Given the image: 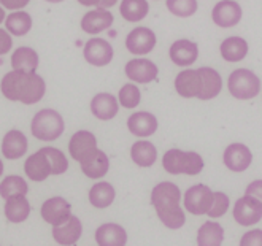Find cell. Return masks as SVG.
Masks as SVG:
<instances>
[{"mask_svg": "<svg viewBox=\"0 0 262 246\" xmlns=\"http://www.w3.org/2000/svg\"><path fill=\"white\" fill-rule=\"evenodd\" d=\"M83 56L88 64L94 67H105L113 60L115 51H113V46L108 41L96 37L86 41Z\"/></svg>", "mask_w": 262, "mask_h": 246, "instance_id": "obj_9", "label": "cell"}, {"mask_svg": "<svg viewBox=\"0 0 262 246\" xmlns=\"http://www.w3.org/2000/svg\"><path fill=\"white\" fill-rule=\"evenodd\" d=\"M102 0H78V4L83 5V7H97L100 5Z\"/></svg>", "mask_w": 262, "mask_h": 246, "instance_id": "obj_43", "label": "cell"}, {"mask_svg": "<svg viewBox=\"0 0 262 246\" xmlns=\"http://www.w3.org/2000/svg\"><path fill=\"white\" fill-rule=\"evenodd\" d=\"M7 16H5V10L2 8V5H0V24H2V21H5Z\"/></svg>", "mask_w": 262, "mask_h": 246, "instance_id": "obj_45", "label": "cell"}, {"mask_svg": "<svg viewBox=\"0 0 262 246\" xmlns=\"http://www.w3.org/2000/svg\"><path fill=\"white\" fill-rule=\"evenodd\" d=\"M96 241L99 246H126L127 234L119 224H102L96 230Z\"/></svg>", "mask_w": 262, "mask_h": 246, "instance_id": "obj_22", "label": "cell"}, {"mask_svg": "<svg viewBox=\"0 0 262 246\" xmlns=\"http://www.w3.org/2000/svg\"><path fill=\"white\" fill-rule=\"evenodd\" d=\"M116 4H118V0H102L100 5H99V8H105V10H108V8H112V7H115Z\"/></svg>", "mask_w": 262, "mask_h": 246, "instance_id": "obj_44", "label": "cell"}, {"mask_svg": "<svg viewBox=\"0 0 262 246\" xmlns=\"http://www.w3.org/2000/svg\"><path fill=\"white\" fill-rule=\"evenodd\" d=\"M118 100H119V105H122L124 108L132 110V108H135V106H138V103H140L142 92L137 87L135 83H127L119 89Z\"/></svg>", "mask_w": 262, "mask_h": 246, "instance_id": "obj_36", "label": "cell"}, {"mask_svg": "<svg viewBox=\"0 0 262 246\" xmlns=\"http://www.w3.org/2000/svg\"><path fill=\"white\" fill-rule=\"evenodd\" d=\"M72 216V205L62 197H51L41 205V218L53 227L64 224Z\"/></svg>", "mask_w": 262, "mask_h": 246, "instance_id": "obj_13", "label": "cell"}, {"mask_svg": "<svg viewBox=\"0 0 262 246\" xmlns=\"http://www.w3.org/2000/svg\"><path fill=\"white\" fill-rule=\"evenodd\" d=\"M121 16L129 23H138L148 16L149 4L148 0H122L119 5Z\"/></svg>", "mask_w": 262, "mask_h": 246, "instance_id": "obj_31", "label": "cell"}, {"mask_svg": "<svg viewBox=\"0 0 262 246\" xmlns=\"http://www.w3.org/2000/svg\"><path fill=\"white\" fill-rule=\"evenodd\" d=\"M97 149H99L97 148V138L89 130L75 132L70 138V142H69V152H70L72 159H75L80 164L84 159H88L91 154H94Z\"/></svg>", "mask_w": 262, "mask_h": 246, "instance_id": "obj_12", "label": "cell"}, {"mask_svg": "<svg viewBox=\"0 0 262 246\" xmlns=\"http://www.w3.org/2000/svg\"><path fill=\"white\" fill-rule=\"evenodd\" d=\"M0 91L11 102L34 105L43 99L46 92V84L45 80L37 73L11 70L0 81Z\"/></svg>", "mask_w": 262, "mask_h": 246, "instance_id": "obj_1", "label": "cell"}, {"mask_svg": "<svg viewBox=\"0 0 262 246\" xmlns=\"http://www.w3.org/2000/svg\"><path fill=\"white\" fill-rule=\"evenodd\" d=\"M29 2H30V0H0V5H4L8 10H21Z\"/></svg>", "mask_w": 262, "mask_h": 246, "instance_id": "obj_42", "label": "cell"}, {"mask_svg": "<svg viewBox=\"0 0 262 246\" xmlns=\"http://www.w3.org/2000/svg\"><path fill=\"white\" fill-rule=\"evenodd\" d=\"M130 158L138 167H151L158 161V149L148 140H138L130 148Z\"/></svg>", "mask_w": 262, "mask_h": 246, "instance_id": "obj_28", "label": "cell"}, {"mask_svg": "<svg viewBox=\"0 0 262 246\" xmlns=\"http://www.w3.org/2000/svg\"><path fill=\"white\" fill-rule=\"evenodd\" d=\"M2 173H4V164L0 161V176H2Z\"/></svg>", "mask_w": 262, "mask_h": 246, "instance_id": "obj_47", "label": "cell"}, {"mask_svg": "<svg viewBox=\"0 0 262 246\" xmlns=\"http://www.w3.org/2000/svg\"><path fill=\"white\" fill-rule=\"evenodd\" d=\"M46 2H50V4H60V2H64V0H46Z\"/></svg>", "mask_w": 262, "mask_h": 246, "instance_id": "obj_46", "label": "cell"}, {"mask_svg": "<svg viewBox=\"0 0 262 246\" xmlns=\"http://www.w3.org/2000/svg\"><path fill=\"white\" fill-rule=\"evenodd\" d=\"M158 127H159L158 118L149 111H135L127 119L129 132L140 138L151 137L152 133H156Z\"/></svg>", "mask_w": 262, "mask_h": 246, "instance_id": "obj_19", "label": "cell"}, {"mask_svg": "<svg viewBox=\"0 0 262 246\" xmlns=\"http://www.w3.org/2000/svg\"><path fill=\"white\" fill-rule=\"evenodd\" d=\"M13 46V40L11 35L8 34V30H2L0 29V56L7 54Z\"/></svg>", "mask_w": 262, "mask_h": 246, "instance_id": "obj_41", "label": "cell"}, {"mask_svg": "<svg viewBox=\"0 0 262 246\" xmlns=\"http://www.w3.org/2000/svg\"><path fill=\"white\" fill-rule=\"evenodd\" d=\"M24 172L27 178L34 181H45L50 175H53V167L50 162V158L46 154L45 148L34 152L32 156H29L24 164Z\"/></svg>", "mask_w": 262, "mask_h": 246, "instance_id": "obj_17", "label": "cell"}, {"mask_svg": "<svg viewBox=\"0 0 262 246\" xmlns=\"http://www.w3.org/2000/svg\"><path fill=\"white\" fill-rule=\"evenodd\" d=\"M40 62V57L34 48L29 46H19L14 50L11 56V67L13 70L24 72V73H35Z\"/></svg>", "mask_w": 262, "mask_h": 246, "instance_id": "obj_26", "label": "cell"}, {"mask_svg": "<svg viewBox=\"0 0 262 246\" xmlns=\"http://www.w3.org/2000/svg\"><path fill=\"white\" fill-rule=\"evenodd\" d=\"M199 73L202 76V91L197 99L200 100H211L214 97L220 96V92L223 89V78L220 72L210 67H200Z\"/></svg>", "mask_w": 262, "mask_h": 246, "instance_id": "obj_23", "label": "cell"}, {"mask_svg": "<svg viewBox=\"0 0 262 246\" xmlns=\"http://www.w3.org/2000/svg\"><path fill=\"white\" fill-rule=\"evenodd\" d=\"M243 16L242 7L235 0H221L211 10V19L221 29L235 27Z\"/></svg>", "mask_w": 262, "mask_h": 246, "instance_id": "obj_11", "label": "cell"}, {"mask_svg": "<svg viewBox=\"0 0 262 246\" xmlns=\"http://www.w3.org/2000/svg\"><path fill=\"white\" fill-rule=\"evenodd\" d=\"M80 165H81V172L88 178H91V180H99V178H103L106 173H108L110 159H108V156H106L102 149H97L94 154H91Z\"/></svg>", "mask_w": 262, "mask_h": 246, "instance_id": "obj_25", "label": "cell"}, {"mask_svg": "<svg viewBox=\"0 0 262 246\" xmlns=\"http://www.w3.org/2000/svg\"><path fill=\"white\" fill-rule=\"evenodd\" d=\"M66 124L64 119L56 110L51 108H45L40 110L34 119L32 124H30V130L32 135L41 142H54L64 133Z\"/></svg>", "mask_w": 262, "mask_h": 246, "instance_id": "obj_4", "label": "cell"}, {"mask_svg": "<svg viewBox=\"0 0 262 246\" xmlns=\"http://www.w3.org/2000/svg\"><path fill=\"white\" fill-rule=\"evenodd\" d=\"M224 241V229L218 222H205L197 232V246H221Z\"/></svg>", "mask_w": 262, "mask_h": 246, "instance_id": "obj_29", "label": "cell"}, {"mask_svg": "<svg viewBox=\"0 0 262 246\" xmlns=\"http://www.w3.org/2000/svg\"><path fill=\"white\" fill-rule=\"evenodd\" d=\"M167 10L177 18H191L197 11V0H167Z\"/></svg>", "mask_w": 262, "mask_h": 246, "instance_id": "obj_35", "label": "cell"}, {"mask_svg": "<svg viewBox=\"0 0 262 246\" xmlns=\"http://www.w3.org/2000/svg\"><path fill=\"white\" fill-rule=\"evenodd\" d=\"M29 191V186L24 178L18 176V175H10L7 176L2 184H0V195H2L5 200L11 197H16V195H26Z\"/></svg>", "mask_w": 262, "mask_h": 246, "instance_id": "obj_34", "label": "cell"}, {"mask_svg": "<svg viewBox=\"0 0 262 246\" xmlns=\"http://www.w3.org/2000/svg\"><path fill=\"white\" fill-rule=\"evenodd\" d=\"M229 197L224 194V192H214V200H213V205L208 211V216L211 218H221L227 213L229 210Z\"/></svg>", "mask_w": 262, "mask_h": 246, "instance_id": "obj_38", "label": "cell"}, {"mask_svg": "<svg viewBox=\"0 0 262 246\" xmlns=\"http://www.w3.org/2000/svg\"><path fill=\"white\" fill-rule=\"evenodd\" d=\"M234 219L243 227L257 224L262 219V204L251 195H243L234 205Z\"/></svg>", "mask_w": 262, "mask_h": 246, "instance_id": "obj_8", "label": "cell"}, {"mask_svg": "<svg viewBox=\"0 0 262 246\" xmlns=\"http://www.w3.org/2000/svg\"><path fill=\"white\" fill-rule=\"evenodd\" d=\"M227 89L232 97L238 100H250L260 92V80L248 69H237L229 75Z\"/></svg>", "mask_w": 262, "mask_h": 246, "instance_id": "obj_5", "label": "cell"}, {"mask_svg": "<svg viewBox=\"0 0 262 246\" xmlns=\"http://www.w3.org/2000/svg\"><path fill=\"white\" fill-rule=\"evenodd\" d=\"M162 165L167 173L170 175H199L204 170V159L195 151H181V149H168L164 158Z\"/></svg>", "mask_w": 262, "mask_h": 246, "instance_id": "obj_3", "label": "cell"}, {"mask_svg": "<svg viewBox=\"0 0 262 246\" xmlns=\"http://www.w3.org/2000/svg\"><path fill=\"white\" fill-rule=\"evenodd\" d=\"M181 191L177 184L162 181L151 191V205L156 208L158 218L167 229H181L186 222L184 211L180 207Z\"/></svg>", "mask_w": 262, "mask_h": 246, "instance_id": "obj_2", "label": "cell"}, {"mask_svg": "<svg viewBox=\"0 0 262 246\" xmlns=\"http://www.w3.org/2000/svg\"><path fill=\"white\" fill-rule=\"evenodd\" d=\"M116 197V191L110 183L100 181L96 183L89 191V202L96 208H106L110 207Z\"/></svg>", "mask_w": 262, "mask_h": 246, "instance_id": "obj_30", "label": "cell"}, {"mask_svg": "<svg viewBox=\"0 0 262 246\" xmlns=\"http://www.w3.org/2000/svg\"><path fill=\"white\" fill-rule=\"evenodd\" d=\"M119 111V100L108 92H100L91 100V113L100 121H110Z\"/></svg>", "mask_w": 262, "mask_h": 246, "instance_id": "obj_20", "label": "cell"}, {"mask_svg": "<svg viewBox=\"0 0 262 246\" xmlns=\"http://www.w3.org/2000/svg\"><path fill=\"white\" fill-rule=\"evenodd\" d=\"M7 30L14 37H23L32 29V18L26 11H13L5 19Z\"/></svg>", "mask_w": 262, "mask_h": 246, "instance_id": "obj_33", "label": "cell"}, {"mask_svg": "<svg viewBox=\"0 0 262 246\" xmlns=\"http://www.w3.org/2000/svg\"><path fill=\"white\" fill-rule=\"evenodd\" d=\"M30 213V204L27 202L26 195L11 197L5 204V216L11 222H23L27 219Z\"/></svg>", "mask_w": 262, "mask_h": 246, "instance_id": "obj_32", "label": "cell"}, {"mask_svg": "<svg viewBox=\"0 0 262 246\" xmlns=\"http://www.w3.org/2000/svg\"><path fill=\"white\" fill-rule=\"evenodd\" d=\"M175 89L178 96L184 99L199 97L200 91H202V76L199 73V69L181 70L175 78Z\"/></svg>", "mask_w": 262, "mask_h": 246, "instance_id": "obj_16", "label": "cell"}, {"mask_svg": "<svg viewBox=\"0 0 262 246\" xmlns=\"http://www.w3.org/2000/svg\"><path fill=\"white\" fill-rule=\"evenodd\" d=\"M213 200L214 192H211L208 186H205V184H194L184 194V208L191 214L202 216V214H208Z\"/></svg>", "mask_w": 262, "mask_h": 246, "instance_id": "obj_6", "label": "cell"}, {"mask_svg": "<svg viewBox=\"0 0 262 246\" xmlns=\"http://www.w3.org/2000/svg\"><path fill=\"white\" fill-rule=\"evenodd\" d=\"M27 138L21 130H10L2 140V152L7 159H19L27 152Z\"/></svg>", "mask_w": 262, "mask_h": 246, "instance_id": "obj_27", "label": "cell"}, {"mask_svg": "<svg viewBox=\"0 0 262 246\" xmlns=\"http://www.w3.org/2000/svg\"><path fill=\"white\" fill-rule=\"evenodd\" d=\"M115 16L105 8H96L88 11L81 18V29L89 35H97L103 30L110 29L113 26Z\"/></svg>", "mask_w": 262, "mask_h": 246, "instance_id": "obj_18", "label": "cell"}, {"mask_svg": "<svg viewBox=\"0 0 262 246\" xmlns=\"http://www.w3.org/2000/svg\"><path fill=\"white\" fill-rule=\"evenodd\" d=\"M240 246H262V229H253L240 238Z\"/></svg>", "mask_w": 262, "mask_h": 246, "instance_id": "obj_39", "label": "cell"}, {"mask_svg": "<svg viewBox=\"0 0 262 246\" xmlns=\"http://www.w3.org/2000/svg\"><path fill=\"white\" fill-rule=\"evenodd\" d=\"M224 165L232 172H245L253 162V152L243 143H232L224 149Z\"/></svg>", "mask_w": 262, "mask_h": 246, "instance_id": "obj_14", "label": "cell"}, {"mask_svg": "<svg viewBox=\"0 0 262 246\" xmlns=\"http://www.w3.org/2000/svg\"><path fill=\"white\" fill-rule=\"evenodd\" d=\"M46 154L50 158V162H51V167H53V175H62L67 172L69 168V161L66 158V154L60 149L57 148H53V146H46L45 148Z\"/></svg>", "mask_w": 262, "mask_h": 246, "instance_id": "obj_37", "label": "cell"}, {"mask_svg": "<svg viewBox=\"0 0 262 246\" xmlns=\"http://www.w3.org/2000/svg\"><path fill=\"white\" fill-rule=\"evenodd\" d=\"M158 37L149 27H135L126 37V48L134 56H145L156 48Z\"/></svg>", "mask_w": 262, "mask_h": 246, "instance_id": "obj_7", "label": "cell"}, {"mask_svg": "<svg viewBox=\"0 0 262 246\" xmlns=\"http://www.w3.org/2000/svg\"><path fill=\"white\" fill-rule=\"evenodd\" d=\"M124 72H126V76L130 81L140 83V84L156 81L158 75H159L158 65L154 64L152 60L145 59V57L130 59L124 67Z\"/></svg>", "mask_w": 262, "mask_h": 246, "instance_id": "obj_10", "label": "cell"}, {"mask_svg": "<svg viewBox=\"0 0 262 246\" xmlns=\"http://www.w3.org/2000/svg\"><path fill=\"white\" fill-rule=\"evenodd\" d=\"M168 56H170V60L175 65L189 67L199 57V44L186 38L177 40L172 43L170 50H168Z\"/></svg>", "mask_w": 262, "mask_h": 246, "instance_id": "obj_15", "label": "cell"}, {"mask_svg": "<svg viewBox=\"0 0 262 246\" xmlns=\"http://www.w3.org/2000/svg\"><path fill=\"white\" fill-rule=\"evenodd\" d=\"M245 195H251L262 204V180H256L248 184V188L245 191Z\"/></svg>", "mask_w": 262, "mask_h": 246, "instance_id": "obj_40", "label": "cell"}, {"mask_svg": "<svg viewBox=\"0 0 262 246\" xmlns=\"http://www.w3.org/2000/svg\"><path fill=\"white\" fill-rule=\"evenodd\" d=\"M248 51H250L248 41L237 35L224 38V41L220 46L221 57L227 60V62H240V60H243L248 56Z\"/></svg>", "mask_w": 262, "mask_h": 246, "instance_id": "obj_24", "label": "cell"}, {"mask_svg": "<svg viewBox=\"0 0 262 246\" xmlns=\"http://www.w3.org/2000/svg\"><path fill=\"white\" fill-rule=\"evenodd\" d=\"M83 232V226L81 221L76 218V216H70V219L60 226H56L53 229V238L59 243V244H64V246H73L76 241L80 240Z\"/></svg>", "mask_w": 262, "mask_h": 246, "instance_id": "obj_21", "label": "cell"}]
</instances>
